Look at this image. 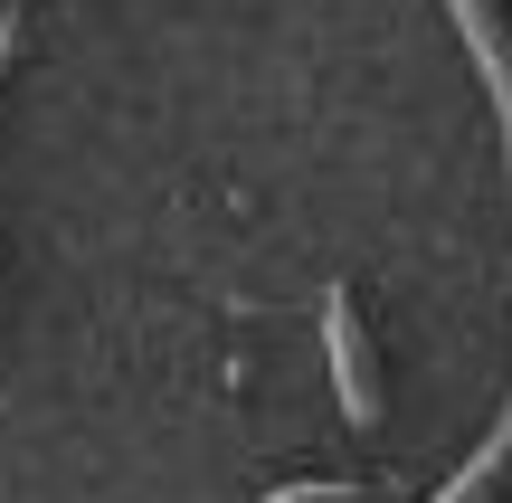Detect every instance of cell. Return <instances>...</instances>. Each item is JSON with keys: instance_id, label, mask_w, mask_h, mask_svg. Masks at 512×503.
<instances>
[{"instance_id": "cell-2", "label": "cell", "mask_w": 512, "mask_h": 503, "mask_svg": "<svg viewBox=\"0 0 512 503\" xmlns=\"http://www.w3.org/2000/svg\"><path fill=\"white\" fill-rule=\"evenodd\" d=\"M266 503H351V485H285V494H266Z\"/></svg>"}, {"instance_id": "cell-1", "label": "cell", "mask_w": 512, "mask_h": 503, "mask_svg": "<svg viewBox=\"0 0 512 503\" xmlns=\"http://www.w3.org/2000/svg\"><path fill=\"white\" fill-rule=\"evenodd\" d=\"M323 352H332V390H342L351 428H370L380 418V380H370V342L351 323V295H323Z\"/></svg>"}]
</instances>
